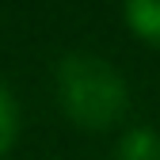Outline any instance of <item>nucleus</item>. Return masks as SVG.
Listing matches in <instances>:
<instances>
[{
	"label": "nucleus",
	"mask_w": 160,
	"mask_h": 160,
	"mask_svg": "<svg viewBox=\"0 0 160 160\" xmlns=\"http://www.w3.org/2000/svg\"><path fill=\"white\" fill-rule=\"evenodd\" d=\"M57 103L84 130H111L122 122L130 107L126 76L99 53H69L57 61L53 72Z\"/></svg>",
	"instance_id": "obj_1"
},
{
	"label": "nucleus",
	"mask_w": 160,
	"mask_h": 160,
	"mask_svg": "<svg viewBox=\"0 0 160 160\" xmlns=\"http://www.w3.org/2000/svg\"><path fill=\"white\" fill-rule=\"evenodd\" d=\"M114 160H160V133L149 126H133L118 137Z\"/></svg>",
	"instance_id": "obj_2"
},
{
	"label": "nucleus",
	"mask_w": 160,
	"mask_h": 160,
	"mask_svg": "<svg viewBox=\"0 0 160 160\" xmlns=\"http://www.w3.org/2000/svg\"><path fill=\"white\" fill-rule=\"evenodd\" d=\"M122 12L137 38L160 46V0H122Z\"/></svg>",
	"instance_id": "obj_3"
},
{
	"label": "nucleus",
	"mask_w": 160,
	"mask_h": 160,
	"mask_svg": "<svg viewBox=\"0 0 160 160\" xmlns=\"http://www.w3.org/2000/svg\"><path fill=\"white\" fill-rule=\"evenodd\" d=\"M15 133H19V103H15V95L0 84V156L15 145Z\"/></svg>",
	"instance_id": "obj_4"
}]
</instances>
